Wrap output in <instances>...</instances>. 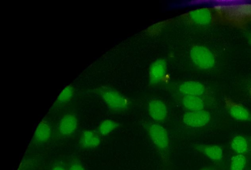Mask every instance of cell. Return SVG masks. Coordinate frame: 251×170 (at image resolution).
Returning a JSON list of instances; mask_svg holds the SVG:
<instances>
[{
    "label": "cell",
    "mask_w": 251,
    "mask_h": 170,
    "mask_svg": "<svg viewBox=\"0 0 251 170\" xmlns=\"http://www.w3.org/2000/svg\"><path fill=\"white\" fill-rule=\"evenodd\" d=\"M217 20L244 28L251 22V2H229L214 4Z\"/></svg>",
    "instance_id": "cell-1"
},
{
    "label": "cell",
    "mask_w": 251,
    "mask_h": 170,
    "mask_svg": "<svg viewBox=\"0 0 251 170\" xmlns=\"http://www.w3.org/2000/svg\"><path fill=\"white\" fill-rule=\"evenodd\" d=\"M104 103L111 110L121 111L126 109L128 101L119 92L111 89L100 88L97 90Z\"/></svg>",
    "instance_id": "cell-2"
},
{
    "label": "cell",
    "mask_w": 251,
    "mask_h": 170,
    "mask_svg": "<svg viewBox=\"0 0 251 170\" xmlns=\"http://www.w3.org/2000/svg\"><path fill=\"white\" fill-rule=\"evenodd\" d=\"M190 56L194 63L203 70L211 69L216 62L212 53L202 46H195L193 47L190 52Z\"/></svg>",
    "instance_id": "cell-3"
},
{
    "label": "cell",
    "mask_w": 251,
    "mask_h": 170,
    "mask_svg": "<svg viewBox=\"0 0 251 170\" xmlns=\"http://www.w3.org/2000/svg\"><path fill=\"white\" fill-rule=\"evenodd\" d=\"M148 131L153 144L162 151L167 150L170 146L169 135L166 129L157 124H151Z\"/></svg>",
    "instance_id": "cell-4"
},
{
    "label": "cell",
    "mask_w": 251,
    "mask_h": 170,
    "mask_svg": "<svg viewBox=\"0 0 251 170\" xmlns=\"http://www.w3.org/2000/svg\"><path fill=\"white\" fill-rule=\"evenodd\" d=\"M224 100L226 109L233 118L239 121L251 122V113L243 105L229 97H226Z\"/></svg>",
    "instance_id": "cell-5"
},
{
    "label": "cell",
    "mask_w": 251,
    "mask_h": 170,
    "mask_svg": "<svg viewBox=\"0 0 251 170\" xmlns=\"http://www.w3.org/2000/svg\"><path fill=\"white\" fill-rule=\"evenodd\" d=\"M188 17L192 22L201 25H209L217 20L215 11L206 7L198 8L191 11Z\"/></svg>",
    "instance_id": "cell-6"
},
{
    "label": "cell",
    "mask_w": 251,
    "mask_h": 170,
    "mask_svg": "<svg viewBox=\"0 0 251 170\" xmlns=\"http://www.w3.org/2000/svg\"><path fill=\"white\" fill-rule=\"evenodd\" d=\"M210 119L209 113L202 110L186 113L183 116V121L188 126L199 128L205 126L209 123Z\"/></svg>",
    "instance_id": "cell-7"
},
{
    "label": "cell",
    "mask_w": 251,
    "mask_h": 170,
    "mask_svg": "<svg viewBox=\"0 0 251 170\" xmlns=\"http://www.w3.org/2000/svg\"><path fill=\"white\" fill-rule=\"evenodd\" d=\"M77 126V117L74 114H68L61 118L59 124V131L64 137H68L75 133Z\"/></svg>",
    "instance_id": "cell-8"
},
{
    "label": "cell",
    "mask_w": 251,
    "mask_h": 170,
    "mask_svg": "<svg viewBox=\"0 0 251 170\" xmlns=\"http://www.w3.org/2000/svg\"><path fill=\"white\" fill-rule=\"evenodd\" d=\"M149 113L155 121H164L167 116V109L165 104L159 100H153L149 104Z\"/></svg>",
    "instance_id": "cell-9"
},
{
    "label": "cell",
    "mask_w": 251,
    "mask_h": 170,
    "mask_svg": "<svg viewBox=\"0 0 251 170\" xmlns=\"http://www.w3.org/2000/svg\"><path fill=\"white\" fill-rule=\"evenodd\" d=\"M166 63L163 59L155 61L151 67L150 76L152 83H157L162 80L166 75Z\"/></svg>",
    "instance_id": "cell-10"
},
{
    "label": "cell",
    "mask_w": 251,
    "mask_h": 170,
    "mask_svg": "<svg viewBox=\"0 0 251 170\" xmlns=\"http://www.w3.org/2000/svg\"><path fill=\"white\" fill-rule=\"evenodd\" d=\"M101 142L99 134L91 130L84 131L80 140L81 146L86 149H92L98 147Z\"/></svg>",
    "instance_id": "cell-11"
},
{
    "label": "cell",
    "mask_w": 251,
    "mask_h": 170,
    "mask_svg": "<svg viewBox=\"0 0 251 170\" xmlns=\"http://www.w3.org/2000/svg\"><path fill=\"white\" fill-rule=\"evenodd\" d=\"M196 149L213 161H220L223 158V149L218 145H198Z\"/></svg>",
    "instance_id": "cell-12"
},
{
    "label": "cell",
    "mask_w": 251,
    "mask_h": 170,
    "mask_svg": "<svg viewBox=\"0 0 251 170\" xmlns=\"http://www.w3.org/2000/svg\"><path fill=\"white\" fill-rule=\"evenodd\" d=\"M51 134V128L49 123L46 121H42L36 129L33 140L39 143H44L47 142L50 139Z\"/></svg>",
    "instance_id": "cell-13"
},
{
    "label": "cell",
    "mask_w": 251,
    "mask_h": 170,
    "mask_svg": "<svg viewBox=\"0 0 251 170\" xmlns=\"http://www.w3.org/2000/svg\"><path fill=\"white\" fill-rule=\"evenodd\" d=\"M180 91L185 96H200L204 93L205 87L199 82L189 81L185 82L181 85Z\"/></svg>",
    "instance_id": "cell-14"
},
{
    "label": "cell",
    "mask_w": 251,
    "mask_h": 170,
    "mask_svg": "<svg viewBox=\"0 0 251 170\" xmlns=\"http://www.w3.org/2000/svg\"><path fill=\"white\" fill-rule=\"evenodd\" d=\"M184 107L190 112L202 111L204 105L200 96H185L183 99Z\"/></svg>",
    "instance_id": "cell-15"
},
{
    "label": "cell",
    "mask_w": 251,
    "mask_h": 170,
    "mask_svg": "<svg viewBox=\"0 0 251 170\" xmlns=\"http://www.w3.org/2000/svg\"><path fill=\"white\" fill-rule=\"evenodd\" d=\"M231 147L238 154H243L249 149L248 142L243 136H236L231 141Z\"/></svg>",
    "instance_id": "cell-16"
},
{
    "label": "cell",
    "mask_w": 251,
    "mask_h": 170,
    "mask_svg": "<svg viewBox=\"0 0 251 170\" xmlns=\"http://www.w3.org/2000/svg\"><path fill=\"white\" fill-rule=\"evenodd\" d=\"M119 126V124L113 120H105L102 121L99 127V132L101 136L110 134Z\"/></svg>",
    "instance_id": "cell-17"
},
{
    "label": "cell",
    "mask_w": 251,
    "mask_h": 170,
    "mask_svg": "<svg viewBox=\"0 0 251 170\" xmlns=\"http://www.w3.org/2000/svg\"><path fill=\"white\" fill-rule=\"evenodd\" d=\"M75 88L73 85L66 86L59 95L56 103L57 105H62L68 103L73 97Z\"/></svg>",
    "instance_id": "cell-18"
},
{
    "label": "cell",
    "mask_w": 251,
    "mask_h": 170,
    "mask_svg": "<svg viewBox=\"0 0 251 170\" xmlns=\"http://www.w3.org/2000/svg\"><path fill=\"white\" fill-rule=\"evenodd\" d=\"M247 163L246 157L243 154H237L231 159V170H244Z\"/></svg>",
    "instance_id": "cell-19"
},
{
    "label": "cell",
    "mask_w": 251,
    "mask_h": 170,
    "mask_svg": "<svg viewBox=\"0 0 251 170\" xmlns=\"http://www.w3.org/2000/svg\"><path fill=\"white\" fill-rule=\"evenodd\" d=\"M69 170H86L84 166L78 162L72 163Z\"/></svg>",
    "instance_id": "cell-20"
},
{
    "label": "cell",
    "mask_w": 251,
    "mask_h": 170,
    "mask_svg": "<svg viewBox=\"0 0 251 170\" xmlns=\"http://www.w3.org/2000/svg\"><path fill=\"white\" fill-rule=\"evenodd\" d=\"M52 170H66L64 167L60 165L54 166Z\"/></svg>",
    "instance_id": "cell-21"
},
{
    "label": "cell",
    "mask_w": 251,
    "mask_h": 170,
    "mask_svg": "<svg viewBox=\"0 0 251 170\" xmlns=\"http://www.w3.org/2000/svg\"><path fill=\"white\" fill-rule=\"evenodd\" d=\"M201 170H212V169H211L210 168H205L202 169Z\"/></svg>",
    "instance_id": "cell-22"
},
{
    "label": "cell",
    "mask_w": 251,
    "mask_h": 170,
    "mask_svg": "<svg viewBox=\"0 0 251 170\" xmlns=\"http://www.w3.org/2000/svg\"><path fill=\"white\" fill-rule=\"evenodd\" d=\"M249 94L251 97V86L250 87V88H249Z\"/></svg>",
    "instance_id": "cell-23"
}]
</instances>
